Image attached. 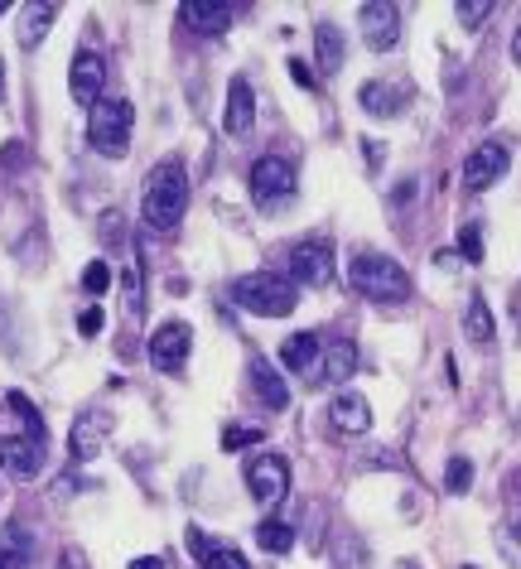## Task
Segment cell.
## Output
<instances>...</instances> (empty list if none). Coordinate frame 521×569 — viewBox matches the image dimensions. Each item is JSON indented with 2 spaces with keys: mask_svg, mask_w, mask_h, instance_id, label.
Wrapping results in <instances>:
<instances>
[{
  "mask_svg": "<svg viewBox=\"0 0 521 569\" xmlns=\"http://www.w3.org/2000/svg\"><path fill=\"white\" fill-rule=\"evenodd\" d=\"M184 208H189V179H184V164L179 160H160L145 179V227L150 232H179L184 222Z\"/></svg>",
  "mask_w": 521,
  "mask_h": 569,
  "instance_id": "obj_1",
  "label": "cell"
},
{
  "mask_svg": "<svg viewBox=\"0 0 521 569\" xmlns=\"http://www.w3.org/2000/svg\"><path fill=\"white\" fill-rule=\"evenodd\" d=\"M295 299H300L295 280L280 271H251L232 285V304L256 314V319H285L295 309Z\"/></svg>",
  "mask_w": 521,
  "mask_h": 569,
  "instance_id": "obj_2",
  "label": "cell"
},
{
  "mask_svg": "<svg viewBox=\"0 0 521 569\" xmlns=\"http://www.w3.org/2000/svg\"><path fill=\"white\" fill-rule=\"evenodd\" d=\"M348 280H353L357 295H367V299H386V304L411 299V275L401 271V261H391V256L357 251L353 261H348Z\"/></svg>",
  "mask_w": 521,
  "mask_h": 569,
  "instance_id": "obj_3",
  "label": "cell"
},
{
  "mask_svg": "<svg viewBox=\"0 0 521 569\" xmlns=\"http://www.w3.org/2000/svg\"><path fill=\"white\" fill-rule=\"evenodd\" d=\"M131 126H136V111L126 97H102L92 116H87V145L107 160H126L131 150Z\"/></svg>",
  "mask_w": 521,
  "mask_h": 569,
  "instance_id": "obj_4",
  "label": "cell"
},
{
  "mask_svg": "<svg viewBox=\"0 0 521 569\" xmlns=\"http://www.w3.org/2000/svg\"><path fill=\"white\" fill-rule=\"evenodd\" d=\"M44 444L34 434H0V473L15 483H34L44 473Z\"/></svg>",
  "mask_w": 521,
  "mask_h": 569,
  "instance_id": "obj_5",
  "label": "cell"
},
{
  "mask_svg": "<svg viewBox=\"0 0 521 569\" xmlns=\"http://www.w3.org/2000/svg\"><path fill=\"white\" fill-rule=\"evenodd\" d=\"M357 20H362V44L372 49V54H391L396 44H401V5H391V0H367V5H357Z\"/></svg>",
  "mask_w": 521,
  "mask_h": 569,
  "instance_id": "obj_6",
  "label": "cell"
},
{
  "mask_svg": "<svg viewBox=\"0 0 521 569\" xmlns=\"http://www.w3.org/2000/svg\"><path fill=\"white\" fill-rule=\"evenodd\" d=\"M295 184H300V174L285 155H261L251 164V198L256 203H285L295 193Z\"/></svg>",
  "mask_w": 521,
  "mask_h": 569,
  "instance_id": "obj_7",
  "label": "cell"
},
{
  "mask_svg": "<svg viewBox=\"0 0 521 569\" xmlns=\"http://www.w3.org/2000/svg\"><path fill=\"white\" fill-rule=\"evenodd\" d=\"M193 353V328L184 319H169V324L155 328V338H150V367L155 372H184V362Z\"/></svg>",
  "mask_w": 521,
  "mask_h": 569,
  "instance_id": "obj_8",
  "label": "cell"
},
{
  "mask_svg": "<svg viewBox=\"0 0 521 569\" xmlns=\"http://www.w3.org/2000/svg\"><path fill=\"white\" fill-rule=\"evenodd\" d=\"M247 488L261 507H275V502L290 492V468H285V459H275V454H251L247 459Z\"/></svg>",
  "mask_w": 521,
  "mask_h": 569,
  "instance_id": "obj_9",
  "label": "cell"
},
{
  "mask_svg": "<svg viewBox=\"0 0 521 569\" xmlns=\"http://www.w3.org/2000/svg\"><path fill=\"white\" fill-rule=\"evenodd\" d=\"M507 164H512L507 145H502V140H483V145H473V150H468V160H464V184H468L473 193L493 189L497 179L507 174Z\"/></svg>",
  "mask_w": 521,
  "mask_h": 569,
  "instance_id": "obj_10",
  "label": "cell"
},
{
  "mask_svg": "<svg viewBox=\"0 0 521 569\" xmlns=\"http://www.w3.org/2000/svg\"><path fill=\"white\" fill-rule=\"evenodd\" d=\"M68 82H73V102L92 111L102 102V92H107V63L92 54V49H78L73 68H68Z\"/></svg>",
  "mask_w": 521,
  "mask_h": 569,
  "instance_id": "obj_11",
  "label": "cell"
},
{
  "mask_svg": "<svg viewBox=\"0 0 521 569\" xmlns=\"http://www.w3.org/2000/svg\"><path fill=\"white\" fill-rule=\"evenodd\" d=\"M290 280H295V285H309V290L329 285L333 280V251L324 242H300L295 251H290Z\"/></svg>",
  "mask_w": 521,
  "mask_h": 569,
  "instance_id": "obj_12",
  "label": "cell"
},
{
  "mask_svg": "<svg viewBox=\"0 0 521 569\" xmlns=\"http://www.w3.org/2000/svg\"><path fill=\"white\" fill-rule=\"evenodd\" d=\"M107 434H111V415H102V410H83V415L73 420V430H68V444H73V454L87 463L107 449Z\"/></svg>",
  "mask_w": 521,
  "mask_h": 569,
  "instance_id": "obj_13",
  "label": "cell"
},
{
  "mask_svg": "<svg viewBox=\"0 0 521 569\" xmlns=\"http://www.w3.org/2000/svg\"><path fill=\"white\" fill-rule=\"evenodd\" d=\"M179 25L193 29V34H222V29L232 25V5H222V0H184L179 5Z\"/></svg>",
  "mask_w": 521,
  "mask_h": 569,
  "instance_id": "obj_14",
  "label": "cell"
},
{
  "mask_svg": "<svg viewBox=\"0 0 521 569\" xmlns=\"http://www.w3.org/2000/svg\"><path fill=\"white\" fill-rule=\"evenodd\" d=\"M329 425L338 434H367L372 430V406H367V396H357V391H338L329 406Z\"/></svg>",
  "mask_w": 521,
  "mask_h": 569,
  "instance_id": "obj_15",
  "label": "cell"
},
{
  "mask_svg": "<svg viewBox=\"0 0 521 569\" xmlns=\"http://www.w3.org/2000/svg\"><path fill=\"white\" fill-rule=\"evenodd\" d=\"M280 362H285V372H295V377L319 381V362H324L319 338H314V333H290L285 348H280Z\"/></svg>",
  "mask_w": 521,
  "mask_h": 569,
  "instance_id": "obj_16",
  "label": "cell"
},
{
  "mask_svg": "<svg viewBox=\"0 0 521 569\" xmlns=\"http://www.w3.org/2000/svg\"><path fill=\"white\" fill-rule=\"evenodd\" d=\"M189 545H193V555H198V565L203 569H247V555H242L237 545L208 541L198 526H189Z\"/></svg>",
  "mask_w": 521,
  "mask_h": 569,
  "instance_id": "obj_17",
  "label": "cell"
},
{
  "mask_svg": "<svg viewBox=\"0 0 521 569\" xmlns=\"http://www.w3.org/2000/svg\"><path fill=\"white\" fill-rule=\"evenodd\" d=\"M251 126H256V97H251V82L232 78V87H227V131H232V136H247Z\"/></svg>",
  "mask_w": 521,
  "mask_h": 569,
  "instance_id": "obj_18",
  "label": "cell"
},
{
  "mask_svg": "<svg viewBox=\"0 0 521 569\" xmlns=\"http://www.w3.org/2000/svg\"><path fill=\"white\" fill-rule=\"evenodd\" d=\"M357 102H362V111L367 116H401V107H406V92L401 87H391V82H362V92H357Z\"/></svg>",
  "mask_w": 521,
  "mask_h": 569,
  "instance_id": "obj_19",
  "label": "cell"
},
{
  "mask_svg": "<svg viewBox=\"0 0 521 569\" xmlns=\"http://www.w3.org/2000/svg\"><path fill=\"white\" fill-rule=\"evenodd\" d=\"M251 386H256V396L266 401L271 410H285L290 406V386L280 381V372H275L266 357H251Z\"/></svg>",
  "mask_w": 521,
  "mask_h": 569,
  "instance_id": "obj_20",
  "label": "cell"
},
{
  "mask_svg": "<svg viewBox=\"0 0 521 569\" xmlns=\"http://www.w3.org/2000/svg\"><path fill=\"white\" fill-rule=\"evenodd\" d=\"M357 372V343L353 338H333L324 348V362H319V381H348Z\"/></svg>",
  "mask_w": 521,
  "mask_h": 569,
  "instance_id": "obj_21",
  "label": "cell"
},
{
  "mask_svg": "<svg viewBox=\"0 0 521 569\" xmlns=\"http://www.w3.org/2000/svg\"><path fill=\"white\" fill-rule=\"evenodd\" d=\"M54 20H58V5H49V0L25 5V10H20V44H25V49H39Z\"/></svg>",
  "mask_w": 521,
  "mask_h": 569,
  "instance_id": "obj_22",
  "label": "cell"
},
{
  "mask_svg": "<svg viewBox=\"0 0 521 569\" xmlns=\"http://www.w3.org/2000/svg\"><path fill=\"white\" fill-rule=\"evenodd\" d=\"M464 333L478 343V348H488V343H493V309H488V299H483V295H473L464 304Z\"/></svg>",
  "mask_w": 521,
  "mask_h": 569,
  "instance_id": "obj_23",
  "label": "cell"
},
{
  "mask_svg": "<svg viewBox=\"0 0 521 569\" xmlns=\"http://www.w3.org/2000/svg\"><path fill=\"white\" fill-rule=\"evenodd\" d=\"M314 49H319V73H338L343 68V34L333 25H314Z\"/></svg>",
  "mask_w": 521,
  "mask_h": 569,
  "instance_id": "obj_24",
  "label": "cell"
},
{
  "mask_svg": "<svg viewBox=\"0 0 521 569\" xmlns=\"http://www.w3.org/2000/svg\"><path fill=\"white\" fill-rule=\"evenodd\" d=\"M0 550H5L15 565H29V555H34V536H29L20 521H10V526L0 531Z\"/></svg>",
  "mask_w": 521,
  "mask_h": 569,
  "instance_id": "obj_25",
  "label": "cell"
},
{
  "mask_svg": "<svg viewBox=\"0 0 521 569\" xmlns=\"http://www.w3.org/2000/svg\"><path fill=\"white\" fill-rule=\"evenodd\" d=\"M256 545L271 550V555H285V550H295V531L285 521H261L256 526Z\"/></svg>",
  "mask_w": 521,
  "mask_h": 569,
  "instance_id": "obj_26",
  "label": "cell"
},
{
  "mask_svg": "<svg viewBox=\"0 0 521 569\" xmlns=\"http://www.w3.org/2000/svg\"><path fill=\"white\" fill-rule=\"evenodd\" d=\"M5 401H10V410H15V415L29 425V434H34V439H44V420H39V410H34V401H29L25 391H10Z\"/></svg>",
  "mask_w": 521,
  "mask_h": 569,
  "instance_id": "obj_27",
  "label": "cell"
},
{
  "mask_svg": "<svg viewBox=\"0 0 521 569\" xmlns=\"http://www.w3.org/2000/svg\"><path fill=\"white\" fill-rule=\"evenodd\" d=\"M454 15H459V25H464V29H478L488 15H493V0H459V5H454Z\"/></svg>",
  "mask_w": 521,
  "mask_h": 569,
  "instance_id": "obj_28",
  "label": "cell"
},
{
  "mask_svg": "<svg viewBox=\"0 0 521 569\" xmlns=\"http://www.w3.org/2000/svg\"><path fill=\"white\" fill-rule=\"evenodd\" d=\"M444 488H449V492H468V488H473V463H468V459H449V468H444Z\"/></svg>",
  "mask_w": 521,
  "mask_h": 569,
  "instance_id": "obj_29",
  "label": "cell"
},
{
  "mask_svg": "<svg viewBox=\"0 0 521 569\" xmlns=\"http://www.w3.org/2000/svg\"><path fill=\"white\" fill-rule=\"evenodd\" d=\"M83 290H87V295H107V290H111V266H107V261H92V266H87V271H83Z\"/></svg>",
  "mask_w": 521,
  "mask_h": 569,
  "instance_id": "obj_30",
  "label": "cell"
},
{
  "mask_svg": "<svg viewBox=\"0 0 521 569\" xmlns=\"http://www.w3.org/2000/svg\"><path fill=\"white\" fill-rule=\"evenodd\" d=\"M459 251H464V261H483V232H478V222H468L464 232H459Z\"/></svg>",
  "mask_w": 521,
  "mask_h": 569,
  "instance_id": "obj_31",
  "label": "cell"
},
{
  "mask_svg": "<svg viewBox=\"0 0 521 569\" xmlns=\"http://www.w3.org/2000/svg\"><path fill=\"white\" fill-rule=\"evenodd\" d=\"M247 444H261V430H242V425H232V430L222 434V449L232 454V449H247Z\"/></svg>",
  "mask_w": 521,
  "mask_h": 569,
  "instance_id": "obj_32",
  "label": "cell"
},
{
  "mask_svg": "<svg viewBox=\"0 0 521 569\" xmlns=\"http://www.w3.org/2000/svg\"><path fill=\"white\" fill-rule=\"evenodd\" d=\"M290 78L300 82L304 92H314V87H319V78H314V68H309V63H300V58H290Z\"/></svg>",
  "mask_w": 521,
  "mask_h": 569,
  "instance_id": "obj_33",
  "label": "cell"
},
{
  "mask_svg": "<svg viewBox=\"0 0 521 569\" xmlns=\"http://www.w3.org/2000/svg\"><path fill=\"white\" fill-rule=\"evenodd\" d=\"M58 569H87V555L78 550V545H68V550L58 555Z\"/></svg>",
  "mask_w": 521,
  "mask_h": 569,
  "instance_id": "obj_34",
  "label": "cell"
},
{
  "mask_svg": "<svg viewBox=\"0 0 521 569\" xmlns=\"http://www.w3.org/2000/svg\"><path fill=\"white\" fill-rule=\"evenodd\" d=\"M362 155H367V164H377V169H382V164H386L382 140H362Z\"/></svg>",
  "mask_w": 521,
  "mask_h": 569,
  "instance_id": "obj_35",
  "label": "cell"
},
{
  "mask_svg": "<svg viewBox=\"0 0 521 569\" xmlns=\"http://www.w3.org/2000/svg\"><path fill=\"white\" fill-rule=\"evenodd\" d=\"M78 328H83L87 338H92V333H97V328H102V309H87L83 319H78Z\"/></svg>",
  "mask_w": 521,
  "mask_h": 569,
  "instance_id": "obj_36",
  "label": "cell"
},
{
  "mask_svg": "<svg viewBox=\"0 0 521 569\" xmlns=\"http://www.w3.org/2000/svg\"><path fill=\"white\" fill-rule=\"evenodd\" d=\"M0 160L10 164V169H15V164H25V150H20V140H10V145H5V155H0Z\"/></svg>",
  "mask_w": 521,
  "mask_h": 569,
  "instance_id": "obj_37",
  "label": "cell"
},
{
  "mask_svg": "<svg viewBox=\"0 0 521 569\" xmlns=\"http://www.w3.org/2000/svg\"><path fill=\"white\" fill-rule=\"evenodd\" d=\"M131 569H165V560L160 555H140V560H131Z\"/></svg>",
  "mask_w": 521,
  "mask_h": 569,
  "instance_id": "obj_38",
  "label": "cell"
},
{
  "mask_svg": "<svg viewBox=\"0 0 521 569\" xmlns=\"http://www.w3.org/2000/svg\"><path fill=\"white\" fill-rule=\"evenodd\" d=\"M512 58L521 63V25H517V34H512Z\"/></svg>",
  "mask_w": 521,
  "mask_h": 569,
  "instance_id": "obj_39",
  "label": "cell"
},
{
  "mask_svg": "<svg viewBox=\"0 0 521 569\" xmlns=\"http://www.w3.org/2000/svg\"><path fill=\"white\" fill-rule=\"evenodd\" d=\"M0 569H20V565H15V560H10V555H5V550H0Z\"/></svg>",
  "mask_w": 521,
  "mask_h": 569,
  "instance_id": "obj_40",
  "label": "cell"
},
{
  "mask_svg": "<svg viewBox=\"0 0 521 569\" xmlns=\"http://www.w3.org/2000/svg\"><path fill=\"white\" fill-rule=\"evenodd\" d=\"M0 102H5V58H0Z\"/></svg>",
  "mask_w": 521,
  "mask_h": 569,
  "instance_id": "obj_41",
  "label": "cell"
},
{
  "mask_svg": "<svg viewBox=\"0 0 521 569\" xmlns=\"http://www.w3.org/2000/svg\"><path fill=\"white\" fill-rule=\"evenodd\" d=\"M396 569H420V565H411V560H406V565H396Z\"/></svg>",
  "mask_w": 521,
  "mask_h": 569,
  "instance_id": "obj_42",
  "label": "cell"
},
{
  "mask_svg": "<svg viewBox=\"0 0 521 569\" xmlns=\"http://www.w3.org/2000/svg\"><path fill=\"white\" fill-rule=\"evenodd\" d=\"M464 569H478V565H464Z\"/></svg>",
  "mask_w": 521,
  "mask_h": 569,
  "instance_id": "obj_43",
  "label": "cell"
}]
</instances>
